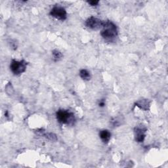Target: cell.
Returning a JSON list of instances; mask_svg holds the SVG:
<instances>
[{"label":"cell","mask_w":168,"mask_h":168,"mask_svg":"<svg viewBox=\"0 0 168 168\" xmlns=\"http://www.w3.org/2000/svg\"><path fill=\"white\" fill-rule=\"evenodd\" d=\"M80 76L84 80H89L91 79V74L89 72L85 69L81 70L80 72Z\"/></svg>","instance_id":"cell-8"},{"label":"cell","mask_w":168,"mask_h":168,"mask_svg":"<svg viewBox=\"0 0 168 168\" xmlns=\"http://www.w3.org/2000/svg\"><path fill=\"white\" fill-rule=\"evenodd\" d=\"M99 106L100 107H103L104 105H105V103H104V102L103 101H101V102L99 103Z\"/></svg>","instance_id":"cell-13"},{"label":"cell","mask_w":168,"mask_h":168,"mask_svg":"<svg viewBox=\"0 0 168 168\" xmlns=\"http://www.w3.org/2000/svg\"><path fill=\"white\" fill-rule=\"evenodd\" d=\"M26 66L27 62L24 61H17L15 60H12L10 65V69L15 75H20L25 72Z\"/></svg>","instance_id":"cell-3"},{"label":"cell","mask_w":168,"mask_h":168,"mask_svg":"<svg viewBox=\"0 0 168 168\" xmlns=\"http://www.w3.org/2000/svg\"><path fill=\"white\" fill-rule=\"evenodd\" d=\"M56 116L58 121L63 124H72L75 121L73 113L64 110H58L57 112Z\"/></svg>","instance_id":"cell-2"},{"label":"cell","mask_w":168,"mask_h":168,"mask_svg":"<svg viewBox=\"0 0 168 168\" xmlns=\"http://www.w3.org/2000/svg\"><path fill=\"white\" fill-rule=\"evenodd\" d=\"M41 133H42V135H43V136H45V137L50 139L51 140H53V141H54V140H57V136L52 133H43L42 131H40Z\"/></svg>","instance_id":"cell-11"},{"label":"cell","mask_w":168,"mask_h":168,"mask_svg":"<svg viewBox=\"0 0 168 168\" xmlns=\"http://www.w3.org/2000/svg\"><path fill=\"white\" fill-rule=\"evenodd\" d=\"M52 54H53V59L55 61H59L61 58L62 57V54L59 51H58V50H57V49L53 50V52H52Z\"/></svg>","instance_id":"cell-9"},{"label":"cell","mask_w":168,"mask_h":168,"mask_svg":"<svg viewBox=\"0 0 168 168\" xmlns=\"http://www.w3.org/2000/svg\"><path fill=\"white\" fill-rule=\"evenodd\" d=\"M99 136L103 143H107L110 139L111 133L108 130H103L100 131Z\"/></svg>","instance_id":"cell-7"},{"label":"cell","mask_w":168,"mask_h":168,"mask_svg":"<svg viewBox=\"0 0 168 168\" xmlns=\"http://www.w3.org/2000/svg\"><path fill=\"white\" fill-rule=\"evenodd\" d=\"M104 21H101V19H99L97 18H95L94 17H91L89 19L86 21L85 25L88 28L92 30H99L101 29L104 24Z\"/></svg>","instance_id":"cell-4"},{"label":"cell","mask_w":168,"mask_h":168,"mask_svg":"<svg viewBox=\"0 0 168 168\" xmlns=\"http://www.w3.org/2000/svg\"><path fill=\"white\" fill-rule=\"evenodd\" d=\"M50 15L58 20L65 21L66 19L67 13L66 10L63 7H54L50 12Z\"/></svg>","instance_id":"cell-5"},{"label":"cell","mask_w":168,"mask_h":168,"mask_svg":"<svg viewBox=\"0 0 168 168\" xmlns=\"http://www.w3.org/2000/svg\"><path fill=\"white\" fill-rule=\"evenodd\" d=\"M137 106H139L140 108H143L144 110H147V106H149V104L147 100H142L137 103Z\"/></svg>","instance_id":"cell-10"},{"label":"cell","mask_w":168,"mask_h":168,"mask_svg":"<svg viewBox=\"0 0 168 168\" xmlns=\"http://www.w3.org/2000/svg\"><path fill=\"white\" fill-rule=\"evenodd\" d=\"M88 3L89 4H90L91 6H97V4L99 3V1H88Z\"/></svg>","instance_id":"cell-12"},{"label":"cell","mask_w":168,"mask_h":168,"mask_svg":"<svg viewBox=\"0 0 168 168\" xmlns=\"http://www.w3.org/2000/svg\"><path fill=\"white\" fill-rule=\"evenodd\" d=\"M101 34L106 41L112 42L118 36L117 27L111 21L104 22Z\"/></svg>","instance_id":"cell-1"},{"label":"cell","mask_w":168,"mask_h":168,"mask_svg":"<svg viewBox=\"0 0 168 168\" xmlns=\"http://www.w3.org/2000/svg\"><path fill=\"white\" fill-rule=\"evenodd\" d=\"M145 132H146V129L143 128H135V140L139 143L143 142L145 138Z\"/></svg>","instance_id":"cell-6"}]
</instances>
